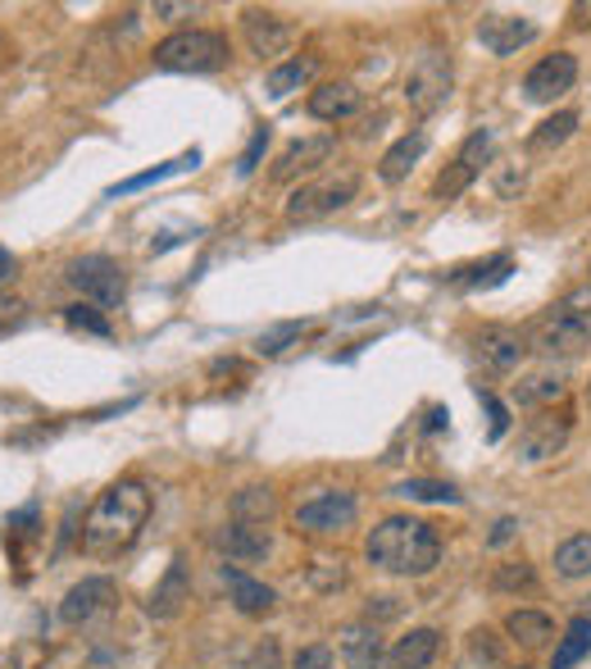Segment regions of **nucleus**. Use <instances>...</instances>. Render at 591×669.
<instances>
[{
    "mask_svg": "<svg viewBox=\"0 0 591 669\" xmlns=\"http://www.w3.org/2000/svg\"><path fill=\"white\" fill-rule=\"evenodd\" d=\"M114 601H119L114 579H106V573H91V579H82V583H73V588L64 592L60 619H64L69 629H87V625H96L101 615H110Z\"/></svg>",
    "mask_w": 591,
    "mask_h": 669,
    "instance_id": "9",
    "label": "nucleus"
},
{
    "mask_svg": "<svg viewBox=\"0 0 591 669\" xmlns=\"http://www.w3.org/2000/svg\"><path fill=\"white\" fill-rule=\"evenodd\" d=\"M305 319H282V323H269L260 338H256V356H282L287 347H296L305 338Z\"/></svg>",
    "mask_w": 591,
    "mask_h": 669,
    "instance_id": "34",
    "label": "nucleus"
},
{
    "mask_svg": "<svg viewBox=\"0 0 591 669\" xmlns=\"http://www.w3.org/2000/svg\"><path fill=\"white\" fill-rule=\"evenodd\" d=\"M573 28H591V6H573Z\"/></svg>",
    "mask_w": 591,
    "mask_h": 669,
    "instance_id": "47",
    "label": "nucleus"
},
{
    "mask_svg": "<svg viewBox=\"0 0 591 669\" xmlns=\"http://www.w3.org/2000/svg\"><path fill=\"white\" fill-rule=\"evenodd\" d=\"M364 106V91L355 82H323L310 91L305 110L319 119V123H341V119H355Z\"/></svg>",
    "mask_w": 591,
    "mask_h": 669,
    "instance_id": "20",
    "label": "nucleus"
},
{
    "mask_svg": "<svg viewBox=\"0 0 591 669\" xmlns=\"http://www.w3.org/2000/svg\"><path fill=\"white\" fill-rule=\"evenodd\" d=\"M582 615H591V597H587V601H582Z\"/></svg>",
    "mask_w": 591,
    "mask_h": 669,
    "instance_id": "48",
    "label": "nucleus"
},
{
    "mask_svg": "<svg viewBox=\"0 0 591 669\" xmlns=\"http://www.w3.org/2000/svg\"><path fill=\"white\" fill-rule=\"evenodd\" d=\"M555 573L560 579H587L591 573V533H573L555 547Z\"/></svg>",
    "mask_w": 591,
    "mask_h": 669,
    "instance_id": "31",
    "label": "nucleus"
},
{
    "mask_svg": "<svg viewBox=\"0 0 591 669\" xmlns=\"http://www.w3.org/2000/svg\"><path fill=\"white\" fill-rule=\"evenodd\" d=\"M228 37L214 32V28H182V32H169L156 51H151V64L156 69H169V73H219L228 64Z\"/></svg>",
    "mask_w": 591,
    "mask_h": 669,
    "instance_id": "4",
    "label": "nucleus"
},
{
    "mask_svg": "<svg viewBox=\"0 0 591 669\" xmlns=\"http://www.w3.org/2000/svg\"><path fill=\"white\" fill-rule=\"evenodd\" d=\"M241 32H246V46H251V56L260 60H278L291 51V41H296V28L273 14V10H246L241 14Z\"/></svg>",
    "mask_w": 591,
    "mask_h": 669,
    "instance_id": "15",
    "label": "nucleus"
},
{
    "mask_svg": "<svg viewBox=\"0 0 591 669\" xmlns=\"http://www.w3.org/2000/svg\"><path fill=\"white\" fill-rule=\"evenodd\" d=\"M219 579H223L228 601L237 606V615H246V619H264V615H273V610H278V592H273L264 579H251L246 569H237V565H219Z\"/></svg>",
    "mask_w": 591,
    "mask_h": 669,
    "instance_id": "17",
    "label": "nucleus"
},
{
    "mask_svg": "<svg viewBox=\"0 0 591 669\" xmlns=\"http://www.w3.org/2000/svg\"><path fill=\"white\" fill-rule=\"evenodd\" d=\"M573 132H578V114H573V110H560V114L541 119V123L528 132V151H532V156H547V151L564 147Z\"/></svg>",
    "mask_w": 591,
    "mask_h": 669,
    "instance_id": "29",
    "label": "nucleus"
},
{
    "mask_svg": "<svg viewBox=\"0 0 591 669\" xmlns=\"http://www.w3.org/2000/svg\"><path fill=\"white\" fill-rule=\"evenodd\" d=\"M232 519H241V523H269L273 515H278V492L269 488V483H251V488H241V492H232Z\"/></svg>",
    "mask_w": 591,
    "mask_h": 669,
    "instance_id": "27",
    "label": "nucleus"
},
{
    "mask_svg": "<svg viewBox=\"0 0 591 669\" xmlns=\"http://www.w3.org/2000/svg\"><path fill=\"white\" fill-rule=\"evenodd\" d=\"M510 669H528V665H510Z\"/></svg>",
    "mask_w": 591,
    "mask_h": 669,
    "instance_id": "51",
    "label": "nucleus"
},
{
    "mask_svg": "<svg viewBox=\"0 0 591 669\" xmlns=\"http://www.w3.org/2000/svg\"><path fill=\"white\" fill-rule=\"evenodd\" d=\"M337 151V132H314V137H296L291 147L278 156L273 164V182H296V178H305V173H319Z\"/></svg>",
    "mask_w": 591,
    "mask_h": 669,
    "instance_id": "13",
    "label": "nucleus"
},
{
    "mask_svg": "<svg viewBox=\"0 0 591 669\" xmlns=\"http://www.w3.org/2000/svg\"><path fill=\"white\" fill-rule=\"evenodd\" d=\"M191 14H201V6H182V0H156V19L164 23H182Z\"/></svg>",
    "mask_w": 591,
    "mask_h": 669,
    "instance_id": "42",
    "label": "nucleus"
},
{
    "mask_svg": "<svg viewBox=\"0 0 591 669\" xmlns=\"http://www.w3.org/2000/svg\"><path fill=\"white\" fill-rule=\"evenodd\" d=\"M473 351H478V360H482L487 369L510 373V369H519V365H523V356H528L532 347H528V332L505 328V323H487V328L478 332V338H473Z\"/></svg>",
    "mask_w": 591,
    "mask_h": 669,
    "instance_id": "14",
    "label": "nucleus"
},
{
    "mask_svg": "<svg viewBox=\"0 0 591 669\" xmlns=\"http://www.w3.org/2000/svg\"><path fill=\"white\" fill-rule=\"evenodd\" d=\"M187 601H191V569H187V556H173L164 579L151 588V597H146V615L151 619H178Z\"/></svg>",
    "mask_w": 591,
    "mask_h": 669,
    "instance_id": "19",
    "label": "nucleus"
},
{
    "mask_svg": "<svg viewBox=\"0 0 591 669\" xmlns=\"http://www.w3.org/2000/svg\"><path fill=\"white\" fill-rule=\"evenodd\" d=\"M364 560L382 573H397V579H428L441 565V533L428 519L387 515L364 538Z\"/></svg>",
    "mask_w": 591,
    "mask_h": 669,
    "instance_id": "2",
    "label": "nucleus"
},
{
    "mask_svg": "<svg viewBox=\"0 0 591 669\" xmlns=\"http://www.w3.org/2000/svg\"><path fill=\"white\" fill-rule=\"evenodd\" d=\"M391 619V615H401V606H397V597H378V606H369V619Z\"/></svg>",
    "mask_w": 591,
    "mask_h": 669,
    "instance_id": "46",
    "label": "nucleus"
},
{
    "mask_svg": "<svg viewBox=\"0 0 591 669\" xmlns=\"http://www.w3.org/2000/svg\"><path fill=\"white\" fill-rule=\"evenodd\" d=\"M291 669H337V656H332L328 642H310V647H301L291 656Z\"/></svg>",
    "mask_w": 591,
    "mask_h": 669,
    "instance_id": "38",
    "label": "nucleus"
},
{
    "mask_svg": "<svg viewBox=\"0 0 591 669\" xmlns=\"http://www.w3.org/2000/svg\"><path fill=\"white\" fill-rule=\"evenodd\" d=\"M337 656L347 669H382L387 665V647H382V633L378 625H369V619H355V625H347L337 633Z\"/></svg>",
    "mask_w": 591,
    "mask_h": 669,
    "instance_id": "18",
    "label": "nucleus"
},
{
    "mask_svg": "<svg viewBox=\"0 0 591 669\" xmlns=\"http://www.w3.org/2000/svg\"><path fill=\"white\" fill-rule=\"evenodd\" d=\"M196 164H201V151H187V156H178V160H169V164H156V169H146V173L123 178L119 187H110V197L119 201V197H128V191H141V187H151V182H164V178L187 173V169H196Z\"/></svg>",
    "mask_w": 591,
    "mask_h": 669,
    "instance_id": "32",
    "label": "nucleus"
},
{
    "mask_svg": "<svg viewBox=\"0 0 591 669\" xmlns=\"http://www.w3.org/2000/svg\"><path fill=\"white\" fill-rule=\"evenodd\" d=\"M519 538V519L514 515H501L497 523H491V533H487V547H505Z\"/></svg>",
    "mask_w": 591,
    "mask_h": 669,
    "instance_id": "43",
    "label": "nucleus"
},
{
    "mask_svg": "<svg viewBox=\"0 0 591 669\" xmlns=\"http://www.w3.org/2000/svg\"><path fill=\"white\" fill-rule=\"evenodd\" d=\"M423 151H428V132L423 128H410L405 137H397L387 147V156L378 160V178L387 182V187H397V182H405L410 173H414V164L423 160Z\"/></svg>",
    "mask_w": 591,
    "mask_h": 669,
    "instance_id": "21",
    "label": "nucleus"
},
{
    "mask_svg": "<svg viewBox=\"0 0 591 669\" xmlns=\"http://www.w3.org/2000/svg\"><path fill=\"white\" fill-rule=\"evenodd\" d=\"M491 592H537V569L523 560H505L491 573Z\"/></svg>",
    "mask_w": 591,
    "mask_h": 669,
    "instance_id": "35",
    "label": "nucleus"
},
{
    "mask_svg": "<svg viewBox=\"0 0 591 669\" xmlns=\"http://www.w3.org/2000/svg\"><path fill=\"white\" fill-rule=\"evenodd\" d=\"M582 656H591V615H578L569 619L564 638L555 642V656H551V669H573Z\"/></svg>",
    "mask_w": 591,
    "mask_h": 669,
    "instance_id": "30",
    "label": "nucleus"
},
{
    "mask_svg": "<svg viewBox=\"0 0 591 669\" xmlns=\"http://www.w3.org/2000/svg\"><path fill=\"white\" fill-rule=\"evenodd\" d=\"M264 147H269V128H256V132H251V147H246V151H241V160H237V173H241V178H251V173L260 169Z\"/></svg>",
    "mask_w": 591,
    "mask_h": 669,
    "instance_id": "39",
    "label": "nucleus"
},
{
    "mask_svg": "<svg viewBox=\"0 0 591 669\" xmlns=\"http://www.w3.org/2000/svg\"><path fill=\"white\" fill-rule=\"evenodd\" d=\"M397 497H405V501H428V506H460V501H464L451 483H441V478H405V483H397Z\"/></svg>",
    "mask_w": 591,
    "mask_h": 669,
    "instance_id": "33",
    "label": "nucleus"
},
{
    "mask_svg": "<svg viewBox=\"0 0 591 669\" xmlns=\"http://www.w3.org/2000/svg\"><path fill=\"white\" fill-rule=\"evenodd\" d=\"M573 82H578V56L555 51V56H541V60L528 69L523 96H528L532 106H555L564 91H573Z\"/></svg>",
    "mask_w": 591,
    "mask_h": 669,
    "instance_id": "11",
    "label": "nucleus"
},
{
    "mask_svg": "<svg viewBox=\"0 0 591 669\" xmlns=\"http://www.w3.org/2000/svg\"><path fill=\"white\" fill-rule=\"evenodd\" d=\"M23 319V301H0V332Z\"/></svg>",
    "mask_w": 591,
    "mask_h": 669,
    "instance_id": "44",
    "label": "nucleus"
},
{
    "mask_svg": "<svg viewBox=\"0 0 591 669\" xmlns=\"http://www.w3.org/2000/svg\"><path fill=\"white\" fill-rule=\"evenodd\" d=\"M151 488L137 483V478H119L110 483L96 506L87 510V523H82V551L87 556H119L137 542V533L146 529V519H151Z\"/></svg>",
    "mask_w": 591,
    "mask_h": 669,
    "instance_id": "1",
    "label": "nucleus"
},
{
    "mask_svg": "<svg viewBox=\"0 0 591 669\" xmlns=\"http://www.w3.org/2000/svg\"><path fill=\"white\" fill-rule=\"evenodd\" d=\"M0 56H6V37H0Z\"/></svg>",
    "mask_w": 591,
    "mask_h": 669,
    "instance_id": "49",
    "label": "nucleus"
},
{
    "mask_svg": "<svg viewBox=\"0 0 591 669\" xmlns=\"http://www.w3.org/2000/svg\"><path fill=\"white\" fill-rule=\"evenodd\" d=\"M64 319H69L73 328L91 332V338H110V332H114L110 319H106L101 310H96V306H82V301H78V306H64Z\"/></svg>",
    "mask_w": 591,
    "mask_h": 669,
    "instance_id": "37",
    "label": "nucleus"
},
{
    "mask_svg": "<svg viewBox=\"0 0 591 669\" xmlns=\"http://www.w3.org/2000/svg\"><path fill=\"white\" fill-rule=\"evenodd\" d=\"M64 278L78 287V292L91 301V306H101V310H114L128 292V273L114 256H101V251H91V256H78L69 260Z\"/></svg>",
    "mask_w": 591,
    "mask_h": 669,
    "instance_id": "8",
    "label": "nucleus"
},
{
    "mask_svg": "<svg viewBox=\"0 0 591 669\" xmlns=\"http://www.w3.org/2000/svg\"><path fill=\"white\" fill-rule=\"evenodd\" d=\"M587 401H591V382H587Z\"/></svg>",
    "mask_w": 591,
    "mask_h": 669,
    "instance_id": "50",
    "label": "nucleus"
},
{
    "mask_svg": "<svg viewBox=\"0 0 591 669\" xmlns=\"http://www.w3.org/2000/svg\"><path fill=\"white\" fill-rule=\"evenodd\" d=\"M441 651V629H410L387 651V669H428Z\"/></svg>",
    "mask_w": 591,
    "mask_h": 669,
    "instance_id": "23",
    "label": "nucleus"
},
{
    "mask_svg": "<svg viewBox=\"0 0 591 669\" xmlns=\"http://www.w3.org/2000/svg\"><path fill=\"white\" fill-rule=\"evenodd\" d=\"M14 273H19V260H14L6 247H0V287H10V282H14Z\"/></svg>",
    "mask_w": 591,
    "mask_h": 669,
    "instance_id": "45",
    "label": "nucleus"
},
{
    "mask_svg": "<svg viewBox=\"0 0 591 669\" xmlns=\"http://www.w3.org/2000/svg\"><path fill=\"white\" fill-rule=\"evenodd\" d=\"M505 633H510L514 647L541 651V647H551V638H555V619H551L547 610H528V606H519V610L505 615Z\"/></svg>",
    "mask_w": 591,
    "mask_h": 669,
    "instance_id": "22",
    "label": "nucleus"
},
{
    "mask_svg": "<svg viewBox=\"0 0 591 669\" xmlns=\"http://www.w3.org/2000/svg\"><path fill=\"white\" fill-rule=\"evenodd\" d=\"M314 73H319V56H291V60H282L264 73V91L273 96V101H287V96L301 91Z\"/></svg>",
    "mask_w": 591,
    "mask_h": 669,
    "instance_id": "25",
    "label": "nucleus"
},
{
    "mask_svg": "<svg viewBox=\"0 0 591 669\" xmlns=\"http://www.w3.org/2000/svg\"><path fill=\"white\" fill-rule=\"evenodd\" d=\"M528 347L547 360H578L591 351V282L573 287L551 310H541L528 328Z\"/></svg>",
    "mask_w": 591,
    "mask_h": 669,
    "instance_id": "3",
    "label": "nucleus"
},
{
    "mask_svg": "<svg viewBox=\"0 0 591 669\" xmlns=\"http://www.w3.org/2000/svg\"><path fill=\"white\" fill-rule=\"evenodd\" d=\"M510 273H514V260L501 251V256H487V260H478V264L455 269V273H451V282H455V287H464V292H487V287H501Z\"/></svg>",
    "mask_w": 591,
    "mask_h": 669,
    "instance_id": "26",
    "label": "nucleus"
},
{
    "mask_svg": "<svg viewBox=\"0 0 591 669\" xmlns=\"http://www.w3.org/2000/svg\"><path fill=\"white\" fill-rule=\"evenodd\" d=\"M214 551L223 556V565H260L269 560L273 551V533H269V523H223V529L214 533Z\"/></svg>",
    "mask_w": 591,
    "mask_h": 669,
    "instance_id": "12",
    "label": "nucleus"
},
{
    "mask_svg": "<svg viewBox=\"0 0 591 669\" xmlns=\"http://www.w3.org/2000/svg\"><path fill=\"white\" fill-rule=\"evenodd\" d=\"M537 23L528 14H482L478 19V41L487 46L491 56H519L523 46L537 41Z\"/></svg>",
    "mask_w": 591,
    "mask_h": 669,
    "instance_id": "16",
    "label": "nucleus"
},
{
    "mask_svg": "<svg viewBox=\"0 0 591 669\" xmlns=\"http://www.w3.org/2000/svg\"><path fill=\"white\" fill-rule=\"evenodd\" d=\"M523 182H528V169L519 160H497V164H491V191H497L501 201H519Z\"/></svg>",
    "mask_w": 591,
    "mask_h": 669,
    "instance_id": "36",
    "label": "nucleus"
},
{
    "mask_svg": "<svg viewBox=\"0 0 591 669\" xmlns=\"http://www.w3.org/2000/svg\"><path fill=\"white\" fill-rule=\"evenodd\" d=\"M482 397V406H487V419H491V442H501L505 438V428H510V410L491 397V392H478Z\"/></svg>",
    "mask_w": 591,
    "mask_h": 669,
    "instance_id": "41",
    "label": "nucleus"
},
{
    "mask_svg": "<svg viewBox=\"0 0 591 669\" xmlns=\"http://www.w3.org/2000/svg\"><path fill=\"white\" fill-rule=\"evenodd\" d=\"M455 669H510V647L505 638H497L491 629H473L464 638V651H460V665Z\"/></svg>",
    "mask_w": 591,
    "mask_h": 669,
    "instance_id": "24",
    "label": "nucleus"
},
{
    "mask_svg": "<svg viewBox=\"0 0 591 669\" xmlns=\"http://www.w3.org/2000/svg\"><path fill=\"white\" fill-rule=\"evenodd\" d=\"M246 669H282V647H278V638H260L256 651H251V665H246Z\"/></svg>",
    "mask_w": 591,
    "mask_h": 669,
    "instance_id": "40",
    "label": "nucleus"
},
{
    "mask_svg": "<svg viewBox=\"0 0 591 669\" xmlns=\"http://www.w3.org/2000/svg\"><path fill=\"white\" fill-rule=\"evenodd\" d=\"M564 392H569V382L555 369H541V373H528L523 382H514L519 406H555V401H564Z\"/></svg>",
    "mask_w": 591,
    "mask_h": 669,
    "instance_id": "28",
    "label": "nucleus"
},
{
    "mask_svg": "<svg viewBox=\"0 0 591 669\" xmlns=\"http://www.w3.org/2000/svg\"><path fill=\"white\" fill-rule=\"evenodd\" d=\"M569 433H573V419L564 410H537L523 423V433H519V456L528 465H541V460H551V456L564 451Z\"/></svg>",
    "mask_w": 591,
    "mask_h": 669,
    "instance_id": "10",
    "label": "nucleus"
},
{
    "mask_svg": "<svg viewBox=\"0 0 591 669\" xmlns=\"http://www.w3.org/2000/svg\"><path fill=\"white\" fill-rule=\"evenodd\" d=\"M451 82H455V69H451V56L441 51V46L419 51V60L405 73V101H410V110L414 114H437L441 106L451 101Z\"/></svg>",
    "mask_w": 591,
    "mask_h": 669,
    "instance_id": "7",
    "label": "nucleus"
},
{
    "mask_svg": "<svg viewBox=\"0 0 591 669\" xmlns=\"http://www.w3.org/2000/svg\"><path fill=\"white\" fill-rule=\"evenodd\" d=\"M355 519H360V501L347 488H319L291 515L296 533H305V538H337V533H347Z\"/></svg>",
    "mask_w": 591,
    "mask_h": 669,
    "instance_id": "6",
    "label": "nucleus"
},
{
    "mask_svg": "<svg viewBox=\"0 0 591 669\" xmlns=\"http://www.w3.org/2000/svg\"><path fill=\"white\" fill-rule=\"evenodd\" d=\"M360 197V173L355 169H332V173H314L310 182H301L287 197V219L291 223H310V219H328L337 210H347Z\"/></svg>",
    "mask_w": 591,
    "mask_h": 669,
    "instance_id": "5",
    "label": "nucleus"
}]
</instances>
